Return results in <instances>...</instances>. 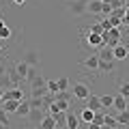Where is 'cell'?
<instances>
[{
    "label": "cell",
    "mask_w": 129,
    "mask_h": 129,
    "mask_svg": "<svg viewBox=\"0 0 129 129\" xmlns=\"http://www.w3.org/2000/svg\"><path fill=\"white\" fill-rule=\"evenodd\" d=\"M86 45H88V47H101V45H103L101 35H97V32H88V37H86Z\"/></svg>",
    "instance_id": "ba28073f"
},
{
    "label": "cell",
    "mask_w": 129,
    "mask_h": 129,
    "mask_svg": "<svg viewBox=\"0 0 129 129\" xmlns=\"http://www.w3.org/2000/svg\"><path fill=\"white\" fill-rule=\"evenodd\" d=\"M112 52H114V60H125L129 56V45H125V43H116V45L112 47Z\"/></svg>",
    "instance_id": "5b68a950"
},
{
    "label": "cell",
    "mask_w": 129,
    "mask_h": 129,
    "mask_svg": "<svg viewBox=\"0 0 129 129\" xmlns=\"http://www.w3.org/2000/svg\"><path fill=\"white\" fill-rule=\"evenodd\" d=\"M2 39H11V28L7 26H0V41H2Z\"/></svg>",
    "instance_id": "f546056e"
},
{
    "label": "cell",
    "mask_w": 129,
    "mask_h": 129,
    "mask_svg": "<svg viewBox=\"0 0 129 129\" xmlns=\"http://www.w3.org/2000/svg\"><path fill=\"white\" fill-rule=\"evenodd\" d=\"M112 108H114V110H125V108H127V99H125L123 95H114V103H112Z\"/></svg>",
    "instance_id": "d6986e66"
},
{
    "label": "cell",
    "mask_w": 129,
    "mask_h": 129,
    "mask_svg": "<svg viewBox=\"0 0 129 129\" xmlns=\"http://www.w3.org/2000/svg\"><path fill=\"white\" fill-rule=\"evenodd\" d=\"M0 103H2L0 108H5V112H7V114H15V110H17V106H19V101H17V99H2Z\"/></svg>",
    "instance_id": "30bf717a"
},
{
    "label": "cell",
    "mask_w": 129,
    "mask_h": 129,
    "mask_svg": "<svg viewBox=\"0 0 129 129\" xmlns=\"http://www.w3.org/2000/svg\"><path fill=\"white\" fill-rule=\"evenodd\" d=\"M56 82H58V90H69V88H71L69 78H58Z\"/></svg>",
    "instance_id": "4316f807"
},
{
    "label": "cell",
    "mask_w": 129,
    "mask_h": 129,
    "mask_svg": "<svg viewBox=\"0 0 129 129\" xmlns=\"http://www.w3.org/2000/svg\"><path fill=\"white\" fill-rule=\"evenodd\" d=\"M86 2H88V0H69V11L73 15L86 13Z\"/></svg>",
    "instance_id": "277c9868"
},
{
    "label": "cell",
    "mask_w": 129,
    "mask_h": 129,
    "mask_svg": "<svg viewBox=\"0 0 129 129\" xmlns=\"http://www.w3.org/2000/svg\"><path fill=\"white\" fill-rule=\"evenodd\" d=\"M0 54H2V43H0Z\"/></svg>",
    "instance_id": "ab89813d"
},
{
    "label": "cell",
    "mask_w": 129,
    "mask_h": 129,
    "mask_svg": "<svg viewBox=\"0 0 129 129\" xmlns=\"http://www.w3.org/2000/svg\"><path fill=\"white\" fill-rule=\"evenodd\" d=\"M88 129H101V125H97V123H88Z\"/></svg>",
    "instance_id": "e575fe53"
},
{
    "label": "cell",
    "mask_w": 129,
    "mask_h": 129,
    "mask_svg": "<svg viewBox=\"0 0 129 129\" xmlns=\"http://www.w3.org/2000/svg\"><path fill=\"white\" fill-rule=\"evenodd\" d=\"M54 99H64V101H69V99H71V90H58V92H54Z\"/></svg>",
    "instance_id": "f1b7e54d"
},
{
    "label": "cell",
    "mask_w": 129,
    "mask_h": 129,
    "mask_svg": "<svg viewBox=\"0 0 129 129\" xmlns=\"http://www.w3.org/2000/svg\"><path fill=\"white\" fill-rule=\"evenodd\" d=\"M92 118H95V112L90 110V108H82V112H80V120H82L84 125L92 123Z\"/></svg>",
    "instance_id": "2e32d148"
},
{
    "label": "cell",
    "mask_w": 129,
    "mask_h": 129,
    "mask_svg": "<svg viewBox=\"0 0 129 129\" xmlns=\"http://www.w3.org/2000/svg\"><path fill=\"white\" fill-rule=\"evenodd\" d=\"M26 62L30 64V67H37V62H39V56H37V52H28V58H26Z\"/></svg>",
    "instance_id": "83f0119b"
},
{
    "label": "cell",
    "mask_w": 129,
    "mask_h": 129,
    "mask_svg": "<svg viewBox=\"0 0 129 129\" xmlns=\"http://www.w3.org/2000/svg\"><path fill=\"white\" fill-rule=\"evenodd\" d=\"M80 123H82L80 116H75L73 112H67V120H64V127H67V129H78Z\"/></svg>",
    "instance_id": "7c38bea8"
},
{
    "label": "cell",
    "mask_w": 129,
    "mask_h": 129,
    "mask_svg": "<svg viewBox=\"0 0 129 129\" xmlns=\"http://www.w3.org/2000/svg\"><path fill=\"white\" fill-rule=\"evenodd\" d=\"M71 95H73L75 99H80V101H86L88 95H90V88H88L84 82H75L73 88H71Z\"/></svg>",
    "instance_id": "7a4b0ae2"
},
{
    "label": "cell",
    "mask_w": 129,
    "mask_h": 129,
    "mask_svg": "<svg viewBox=\"0 0 129 129\" xmlns=\"http://www.w3.org/2000/svg\"><path fill=\"white\" fill-rule=\"evenodd\" d=\"M13 2H15V5H19V7H22V5H26V0H13Z\"/></svg>",
    "instance_id": "d590c367"
},
{
    "label": "cell",
    "mask_w": 129,
    "mask_h": 129,
    "mask_svg": "<svg viewBox=\"0 0 129 129\" xmlns=\"http://www.w3.org/2000/svg\"><path fill=\"white\" fill-rule=\"evenodd\" d=\"M101 39H103V45L114 47L116 43H120V28H110V30H103V32H101Z\"/></svg>",
    "instance_id": "6da1fadb"
},
{
    "label": "cell",
    "mask_w": 129,
    "mask_h": 129,
    "mask_svg": "<svg viewBox=\"0 0 129 129\" xmlns=\"http://www.w3.org/2000/svg\"><path fill=\"white\" fill-rule=\"evenodd\" d=\"M0 26H5V17H0Z\"/></svg>",
    "instance_id": "74e56055"
},
{
    "label": "cell",
    "mask_w": 129,
    "mask_h": 129,
    "mask_svg": "<svg viewBox=\"0 0 129 129\" xmlns=\"http://www.w3.org/2000/svg\"><path fill=\"white\" fill-rule=\"evenodd\" d=\"M118 95H123L125 99H129V82H120L118 84Z\"/></svg>",
    "instance_id": "484cf974"
},
{
    "label": "cell",
    "mask_w": 129,
    "mask_h": 129,
    "mask_svg": "<svg viewBox=\"0 0 129 129\" xmlns=\"http://www.w3.org/2000/svg\"><path fill=\"white\" fill-rule=\"evenodd\" d=\"M101 99V106H103V110H110L112 108V103H114V95H103V97H99Z\"/></svg>",
    "instance_id": "7402d4cb"
},
{
    "label": "cell",
    "mask_w": 129,
    "mask_h": 129,
    "mask_svg": "<svg viewBox=\"0 0 129 129\" xmlns=\"http://www.w3.org/2000/svg\"><path fill=\"white\" fill-rule=\"evenodd\" d=\"M0 64H2V62H0Z\"/></svg>",
    "instance_id": "b9f144b4"
},
{
    "label": "cell",
    "mask_w": 129,
    "mask_h": 129,
    "mask_svg": "<svg viewBox=\"0 0 129 129\" xmlns=\"http://www.w3.org/2000/svg\"><path fill=\"white\" fill-rule=\"evenodd\" d=\"M125 7H129V0H125Z\"/></svg>",
    "instance_id": "f35d334b"
},
{
    "label": "cell",
    "mask_w": 129,
    "mask_h": 129,
    "mask_svg": "<svg viewBox=\"0 0 129 129\" xmlns=\"http://www.w3.org/2000/svg\"><path fill=\"white\" fill-rule=\"evenodd\" d=\"M88 32H97V35H101L103 28H101V24H92V26L88 28Z\"/></svg>",
    "instance_id": "1f68e13d"
},
{
    "label": "cell",
    "mask_w": 129,
    "mask_h": 129,
    "mask_svg": "<svg viewBox=\"0 0 129 129\" xmlns=\"http://www.w3.org/2000/svg\"><path fill=\"white\" fill-rule=\"evenodd\" d=\"M28 118H30V123H41V118H43V110H39V108H32L30 110V114H28Z\"/></svg>",
    "instance_id": "ac0fdd59"
},
{
    "label": "cell",
    "mask_w": 129,
    "mask_h": 129,
    "mask_svg": "<svg viewBox=\"0 0 129 129\" xmlns=\"http://www.w3.org/2000/svg\"><path fill=\"white\" fill-rule=\"evenodd\" d=\"M97 67H99V56H97V54H90L86 60H84V69H88V71H97Z\"/></svg>",
    "instance_id": "5bb4252c"
},
{
    "label": "cell",
    "mask_w": 129,
    "mask_h": 129,
    "mask_svg": "<svg viewBox=\"0 0 129 129\" xmlns=\"http://www.w3.org/2000/svg\"><path fill=\"white\" fill-rule=\"evenodd\" d=\"M97 56H99V60H114V52H112V47H108V45H101L99 47V52H97Z\"/></svg>",
    "instance_id": "4fadbf2b"
},
{
    "label": "cell",
    "mask_w": 129,
    "mask_h": 129,
    "mask_svg": "<svg viewBox=\"0 0 129 129\" xmlns=\"http://www.w3.org/2000/svg\"><path fill=\"white\" fill-rule=\"evenodd\" d=\"M127 110H129V103H127Z\"/></svg>",
    "instance_id": "60d3db41"
},
{
    "label": "cell",
    "mask_w": 129,
    "mask_h": 129,
    "mask_svg": "<svg viewBox=\"0 0 129 129\" xmlns=\"http://www.w3.org/2000/svg\"><path fill=\"white\" fill-rule=\"evenodd\" d=\"M123 24L129 26V7H125V13H123Z\"/></svg>",
    "instance_id": "d6a6232c"
},
{
    "label": "cell",
    "mask_w": 129,
    "mask_h": 129,
    "mask_svg": "<svg viewBox=\"0 0 129 129\" xmlns=\"http://www.w3.org/2000/svg\"><path fill=\"white\" fill-rule=\"evenodd\" d=\"M28 69H30V64L26 60H17L15 62V69H13V80H26Z\"/></svg>",
    "instance_id": "3957f363"
},
{
    "label": "cell",
    "mask_w": 129,
    "mask_h": 129,
    "mask_svg": "<svg viewBox=\"0 0 129 129\" xmlns=\"http://www.w3.org/2000/svg\"><path fill=\"white\" fill-rule=\"evenodd\" d=\"M101 7H103L101 0H88V2H86V13L99 15V13H101Z\"/></svg>",
    "instance_id": "52a82bcc"
},
{
    "label": "cell",
    "mask_w": 129,
    "mask_h": 129,
    "mask_svg": "<svg viewBox=\"0 0 129 129\" xmlns=\"http://www.w3.org/2000/svg\"><path fill=\"white\" fill-rule=\"evenodd\" d=\"M9 125V114L5 112V108H0V127H7Z\"/></svg>",
    "instance_id": "4dcf8cb0"
},
{
    "label": "cell",
    "mask_w": 129,
    "mask_h": 129,
    "mask_svg": "<svg viewBox=\"0 0 129 129\" xmlns=\"http://www.w3.org/2000/svg\"><path fill=\"white\" fill-rule=\"evenodd\" d=\"M30 110H32V108H30V101H26V99H22V101H19V106H17V110H15V114H17L19 118H22V116H24V118H28V114H30Z\"/></svg>",
    "instance_id": "8fae6325"
},
{
    "label": "cell",
    "mask_w": 129,
    "mask_h": 129,
    "mask_svg": "<svg viewBox=\"0 0 129 129\" xmlns=\"http://www.w3.org/2000/svg\"><path fill=\"white\" fill-rule=\"evenodd\" d=\"M2 97H5V88L0 86V101H2Z\"/></svg>",
    "instance_id": "8d00e7d4"
},
{
    "label": "cell",
    "mask_w": 129,
    "mask_h": 129,
    "mask_svg": "<svg viewBox=\"0 0 129 129\" xmlns=\"http://www.w3.org/2000/svg\"><path fill=\"white\" fill-rule=\"evenodd\" d=\"M2 99H17V101H22V99H26V97H24L22 88L13 86V88H9V90H5V97H2Z\"/></svg>",
    "instance_id": "9c48e42d"
},
{
    "label": "cell",
    "mask_w": 129,
    "mask_h": 129,
    "mask_svg": "<svg viewBox=\"0 0 129 129\" xmlns=\"http://www.w3.org/2000/svg\"><path fill=\"white\" fill-rule=\"evenodd\" d=\"M127 129H129V127H127Z\"/></svg>",
    "instance_id": "7bdbcfd3"
},
{
    "label": "cell",
    "mask_w": 129,
    "mask_h": 129,
    "mask_svg": "<svg viewBox=\"0 0 129 129\" xmlns=\"http://www.w3.org/2000/svg\"><path fill=\"white\" fill-rule=\"evenodd\" d=\"M97 71H103V73H108V71H114V60H99V67H97Z\"/></svg>",
    "instance_id": "ffe728a7"
},
{
    "label": "cell",
    "mask_w": 129,
    "mask_h": 129,
    "mask_svg": "<svg viewBox=\"0 0 129 129\" xmlns=\"http://www.w3.org/2000/svg\"><path fill=\"white\" fill-rule=\"evenodd\" d=\"M54 106L58 108V112H67L69 110V101H64V99H54Z\"/></svg>",
    "instance_id": "cb8c5ba5"
},
{
    "label": "cell",
    "mask_w": 129,
    "mask_h": 129,
    "mask_svg": "<svg viewBox=\"0 0 129 129\" xmlns=\"http://www.w3.org/2000/svg\"><path fill=\"white\" fill-rule=\"evenodd\" d=\"M101 28H103V30H110V28H112L110 19H106V22H101Z\"/></svg>",
    "instance_id": "836d02e7"
},
{
    "label": "cell",
    "mask_w": 129,
    "mask_h": 129,
    "mask_svg": "<svg viewBox=\"0 0 129 129\" xmlns=\"http://www.w3.org/2000/svg\"><path fill=\"white\" fill-rule=\"evenodd\" d=\"M86 108H90L92 112H99V110H103V106H101V99H99V97L97 95H88V99H86Z\"/></svg>",
    "instance_id": "8992f818"
},
{
    "label": "cell",
    "mask_w": 129,
    "mask_h": 129,
    "mask_svg": "<svg viewBox=\"0 0 129 129\" xmlns=\"http://www.w3.org/2000/svg\"><path fill=\"white\" fill-rule=\"evenodd\" d=\"M45 88H47L50 95H54V92H58V82H56V80H47V82H45Z\"/></svg>",
    "instance_id": "d4e9b609"
},
{
    "label": "cell",
    "mask_w": 129,
    "mask_h": 129,
    "mask_svg": "<svg viewBox=\"0 0 129 129\" xmlns=\"http://www.w3.org/2000/svg\"><path fill=\"white\" fill-rule=\"evenodd\" d=\"M39 127H41V129H56L54 116H52V114H43V118H41V123H39Z\"/></svg>",
    "instance_id": "9a60e30c"
},
{
    "label": "cell",
    "mask_w": 129,
    "mask_h": 129,
    "mask_svg": "<svg viewBox=\"0 0 129 129\" xmlns=\"http://www.w3.org/2000/svg\"><path fill=\"white\" fill-rule=\"evenodd\" d=\"M54 120H56V127H64V120H67V112H56V114H54Z\"/></svg>",
    "instance_id": "603a6c76"
},
{
    "label": "cell",
    "mask_w": 129,
    "mask_h": 129,
    "mask_svg": "<svg viewBox=\"0 0 129 129\" xmlns=\"http://www.w3.org/2000/svg\"><path fill=\"white\" fill-rule=\"evenodd\" d=\"M103 125H106V127H118V123H116V116L114 114H108V112H106V114H103Z\"/></svg>",
    "instance_id": "44dd1931"
},
{
    "label": "cell",
    "mask_w": 129,
    "mask_h": 129,
    "mask_svg": "<svg viewBox=\"0 0 129 129\" xmlns=\"http://www.w3.org/2000/svg\"><path fill=\"white\" fill-rule=\"evenodd\" d=\"M116 123L120 125H129V110L125 108V110H118V114H116Z\"/></svg>",
    "instance_id": "e0dca14e"
}]
</instances>
